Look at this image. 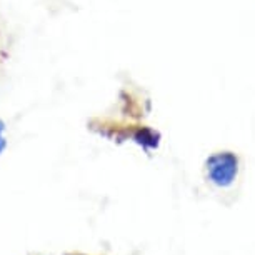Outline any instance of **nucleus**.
I'll list each match as a JSON object with an SVG mask.
<instances>
[{
    "label": "nucleus",
    "mask_w": 255,
    "mask_h": 255,
    "mask_svg": "<svg viewBox=\"0 0 255 255\" xmlns=\"http://www.w3.org/2000/svg\"><path fill=\"white\" fill-rule=\"evenodd\" d=\"M235 160L232 155H219L210 160V174L215 180L227 182L234 177Z\"/></svg>",
    "instance_id": "1"
}]
</instances>
